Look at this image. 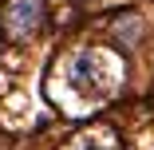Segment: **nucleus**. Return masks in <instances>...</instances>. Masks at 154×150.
I'll return each instance as SVG.
<instances>
[{
	"label": "nucleus",
	"mask_w": 154,
	"mask_h": 150,
	"mask_svg": "<svg viewBox=\"0 0 154 150\" xmlns=\"http://www.w3.org/2000/svg\"><path fill=\"white\" fill-rule=\"evenodd\" d=\"M44 20V0H4L0 4V32L8 40L32 36Z\"/></svg>",
	"instance_id": "f03ea898"
},
{
	"label": "nucleus",
	"mask_w": 154,
	"mask_h": 150,
	"mask_svg": "<svg viewBox=\"0 0 154 150\" xmlns=\"http://www.w3.org/2000/svg\"><path fill=\"white\" fill-rule=\"evenodd\" d=\"M75 150H115V146H111L107 138H79Z\"/></svg>",
	"instance_id": "7ed1b4c3"
},
{
	"label": "nucleus",
	"mask_w": 154,
	"mask_h": 150,
	"mask_svg": "<svg viewBox=\"0 0 154 150\" xmlns=\"http://www.w3.org/2000/svg\"><path fill=\"white\" fill-rule=\"evenodd\" d=\"M63 79L75 95L83 99H103L115 91V83H119V67H115V59L107 51H95V47H83L67 59V67H63Z\"/></svg>",
	"instance_id": "f257e3e1"
}]
</instances>
